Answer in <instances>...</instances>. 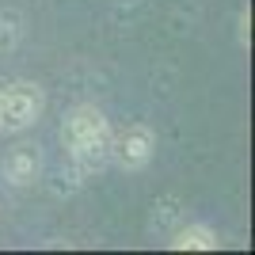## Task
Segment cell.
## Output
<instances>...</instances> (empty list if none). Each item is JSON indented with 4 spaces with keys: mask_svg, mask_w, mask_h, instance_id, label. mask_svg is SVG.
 I'll use <instances>...</instances> for the list:
<instances>
[{
    "mask_svg": "<svg viewBox=\"0 0 255 255\" xmlns=\"http://www.w3.org/2000/svg\"><path fill=\"white\" fill-rule=\"evenodd\" d=\"M111 133H115V126H111V118H107L96 103L69 107L65 118H61V129H57L69 164H73L84 179L111 168Z\"/></svg>",
    "mask_w": 255,
    "mask_h": 255,
    "instance_id": "1",
    "label": "cell"
},
{
    "mask_svg": "<svg viewBox=\"0 0 255 255\" xmlns=\"http://www.w3.org/2000/svg\"><path fill=\"white\" fill-rule=\"evenodd\" d=\"M46 111V92L34 80H11L0 88V129L4 133H23L31 129Z\"/></svg>",
    "mask_w": 255,
    "mask_h": 255,
    "instance_id": "2",
    "label": "cell"
},
{
    "mask_svg": "<svg viewBox=\"0 0 255 255\" xmlns=\"http://www.w3.org/2000/svg\"><path fill=\"white\" fill-rule=\"evenodd\" d=\"M156 156V133L145 122H126L111 133V164L118 171H145Z\"/></svg>",
    "mask_w": 255,
    "mask_h": 255,
    "instance_id": "3",
    "label": "cell"
},
{
    "mask_svg": "<svg viewBox=\"0 0 255 255\" xmlns=\"http://www.w3.org/2000/svg\"><path fill=\"white\" fill-rule=\"evenodd\" d=\"M0 179L8 183V187H34V183L42 179V149L31 145V141H19V145H11L0 160Z\"/></svg>",
    "mask_w": 255,
    "mask_h": 255,
    "instance_id": "4",
    "label": "cell"
},
{
    "mask_svg": "<svg viewBox=\"0 0 255 255\" xmlns=\"http://www.w3.org/2000/svg\"><path fill=\"white\" fill-rule=\"evenodd\" d=\"M217 244H221L217 233H213L210 225H202V221H183V225H175L168 233L171 252H213Z\"/></svg>",
    "mask_w": 255,
    "mask_h": 255,
    "instance_id": "5",
    "label": "cell"
},
{
    "mask_svg": "<svg viewBox=\"0 0 255 255\" xmlns=\"http://www.w3.org/2000/svg\"><path fill=\"white\" fill-rule=\"evenodd\" d=\"M175 225H183V202L175 198V194L156 198V202H152V213H149V229L160 233V236H168Z\"/></svg>",
    "mask_w": 255,
    "mask_h": 255,
    "instance_id": "6",
    "label": "cell"
},
{
    "mask_svg": "<svg viewBox=\"0 0 255 255\" xmlns=\"http://www.w3.org/2000/svg\"><path fill=\"white\" fill-rule=\"evenodd\" d=\"M23 38V15L15 8L0 11V53H11Z\"/></svg>",
    "mask_w": 255,
    "mask_h": 255,
    "instance_id": "7",
    "label": "cell"
},
{
    "mask_svg": "<svg viewBox=\"0 0 255 255\" xmlns=\"http://www.w3.org/2000/svg\"><path fill=\"white\" fill-rule=\"evenodd\" d=\"M252 46V11H240V50H248Z\"/></svg>",
    "mask_w": 255,
    "mask_h": 255,
    "instance_id": "8",
    "label": "cell"
}]
</instances>
